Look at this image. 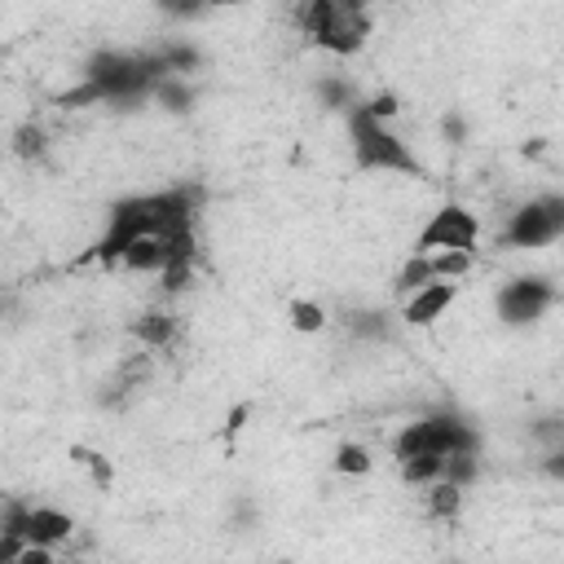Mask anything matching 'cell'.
<instances>
[{
  "label": "cell",
  "mask_w": 564,
  "mask_h": 564,
  "mask_svg": "<svg viewBox=\"0 0 564 564\" xmlns=\"http://www.w3.org/2000/svg\"><path fill=\"white\" fill-rule=\"evenodd\" d=\"M194 189H150V194H132L119 198L106 212V229L93 242V260L97 264H119V256L137 242V238H154V234H176V229H194Z\"/></svg>",
  "instance_id": "obj_1"
},
{
  "label": "cell",
  "mask_w": 564,
  "mask_h": 564,
  "mask_svg": "<svg viewBox=\"0 0 564 564\" xmlns=\"http://www.w3.org/2000/svg\"><path fill=\"white\" fill-rule=\"evenodd\" d=\"M295 26L308 44H317L330 57H352L370 40V9L357 0H304L295 13Z\"/></svg>",
  "instance_id": "obj_2"
},
{
  "label": "cell",
  "mask_w": 564,
  "mask_h": 564,
  "mask_svg": "<svg viewBox=\"0 0 564 564\" xmlns=\"http://www.w3.org/2000/svg\"><path fill=\"white\" fill-rule=\"evenodd\" d=\"M458 454H480V436L471 432V423H463L449 410L419 414L392 436V458L397 463H410V458H458Z\"/></svg>",
  "instance_id": "obj_3"
},
{
  "label": "cell",
  "mask_w": 564,
  "mask_h": 564,
  "mask_svg": "<svg viewBox=\"0 0 564 564\" xmlns=\"http://www.w3.org/2000/svg\"><path fill=\"white\" fill-rule=\"evenodd\" d=\"M348 141H352V163L361 172H392V176H423V163L410 154V141L392 128L370 119L366 110H348Z\"/></svg>",
  "instance_id": "obj_4"
},
{
  "label": "cell",
  "mask_w": 564,
  "mask_h": 564,
  "mask_svg": "<svg viewBox=\"0 0 564 564\" xmlns=\"http://www.w3.org/2000/svg\"><path fill=\"white\" fill-rule=\"evenodd\" d=\"M560 238H564V198L560 194H533V198H524L507 216V225L498 234V242L511 247V251H538V247H551Z\"/></svg>",
  "instance_id": "obj_5"
},
{
  "label": "cell",
  "mask_w": 564,
  "mask_h": 564,
  "mask_svg": "<svg viewBox=\"0 0 564 564\" xmlns=\"http://www.w3.org/2000/svg\"><path fill=\"white\" fill-rule=\"evenodd\" d=\"M480 247V216L463 203H441L423 229L414 234L410 256H436V251H476Z\"/></svg>",
  "instance_id": "obj_6"
},
{
  "label": "cell",
  "mask_w": 564,
  "mask_h": 564,
  "mask_svg": "<svg viewBox=\"0 0 564 564\" xmlns=\"http://www.w3.org/2000/svg\"><path fill=\"white\" fill-rule=\"evenodd\" d=\"M555 300H560V291H555L551 278H529L524 273V278H511L494 291V313H498L502 326H533L546 308H555Z\"/></svg>",
  "instance_id": "obj_7"
},
{
  "label": "cell",
  "mask_w": 564,
  "mask_h": 564,
  "mask_svg": "<svg viewBox=\"0 0 564 564\" xmlns=\"http://www.w3.org/2000/svg\"><path fill=\"white\" fill-rule=\"evenodd\" d=\"M454 300H458V282H427L423 291L401 300V322L405 326H436Z\"/></svg>",
  "instance_id": "obj_8"
},
{
  "label": "cell",
  "mask_w": 564,
  "mask_h": 564,
  "mask_svg": "<svg viewBox=\"0 0 564 564\" xmlns=\"http://www.w3.org/2000/svg\"><path fill=\"white\" fill-rule=\"evenodd\" d=\"M132 339L145 348V352H167L172 344H176V313H167V308H145V313H137L132 317Z\"/></svg>",
  "instance_id": "obj_9"
},
{
  "label": "cell",
  "mask_w": 564,
  "mask_h": 564,
  "mask_svg": "<svg viewBox=\"0 0 564 564\" xmlns=\"http://www.w3.org/2000/svg\"><path fill=\"white\" fill-rule=\"evenodd\" d=\"M458 511H463V489L458 485H449V480L427 485V494H423V516L427 520L449 524V520H458Z\"/></svg>",
  "instance_id": "obj_10"
},
{
  "label": "cell",
  "mask_w": 564,
  "mask_h": 564,
  "mask_svg": "<svg viewBox=\"0 0 564 564\" xmlns=\"http://www.w3.org/2000/svg\"><path fill=\"white\" fill-rule=\"evenodd\" d=\"M330 467L339 476H370L375 471V454L361 445V441H339L335 454H330Z\"/></svg>",
  "instance_id": "obj_11"
},
{
  "label": "cell",
  "mask_w": 564,
  "mask_h": 564,
  "mask_svg": "<svg viewBox=\"0 0 564 564\" xmlns=\"http://www.w3.org/2000/svg\"><path fill=\"white\" fill-rule=\"evenodd\" d=\"M326 322H330V313L317 300H291L286 304V326L300 335H317V330H326Z\"/></svg>",
  "instance_id": "obj_12"
},
{
  "label": "cell",
  "mask_w": 564,
  "mask_h": 564,
  "mask_svg": "<svg viewBox=\"0 0 564 564\" xmlns=\"http://www.w3.org/2000/svg\"><path fill=\"white\" fill-rule=\"evenodd\" d=\"M427 282H436V278H432V264H427V256H405V260H401V269H397V278H392V291L405 300V295L423 291Z\"/></svg>",
  "instance_id": "obj_13"
},
{
  "label": "cell",
  "mask_w": 564,
  "mask_h": 564,
  "mask_svg": "<svg viewBox=\"0 0 564 564\" xmlns=\"http://www.w3.org/2000/svg\"><path fill=\"white\" fill-rule=\"evenodd\" d=\"M427 264H432L436 282H463L476 264V251H436V256H427Z\"/></svg>",
  "instance_id": "obj_14"
},
{
  "label": "cell",
  "mask_w": 564,
  "mask_h": 564,
  "mask_svg": "<svg viewBox=\"0 0 564 564\" xmlns=\"http://www.w3.org/2000/svg\"><path fill=\"white\" fill-rule=\"evenodd\" d=\"M44 150H48V132H44L40 123L13 128V154H18V159H44Z\"/></svg>",
  "instance_id": "obj_15"
},
{
  "label": "cell",
  "mask_w": 564,
  "mask_h": 564,
  "mask_svg": "<svg viewBox=\"0 0 564 564\" xmlns=\"http://www.w3.org/2000/svg\"><path fill=\"white\" fill-rule=\"evenodd\" d=\"M70 458L93 476V485L97 489H110V480H115V471H110V463L97 454V449H84V445H70Z\"/></svg>",
  "instance_id": "obj_16"
},
{
  "label": "cell",
  "mask_w": 564,
  "mask_h": 564,
  "mask_svg": "<svg viewBox=\"0 0 564 564\" xmlns=\"http://www.w3.org/2000/svg\"><path fill=\"white\" fill-rule=\"evenodd\" d=\"M445 137H449V141H463V137H467V123H463L458 115H445Z\"/></svg>",
  "instance_id": "obj_17"
},
{
  "label": "cell",
  "mask_w": 564,
  "mask_h": 564,
  "mask_svg": "<svg viewBox=\"0 0 564 564\" xmlns=\"http://www.w3.org/2000/svg\"><path fill=\"white\" fill-rule=\"evenodd\" d=\"M269 564H291V560H269Z\"/></svg>",
  "instance_id": "obj_18"
}]
</instances>
